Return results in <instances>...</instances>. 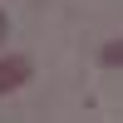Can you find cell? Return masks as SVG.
Instances as JSON below:
<instances>
[{
  "label": "cell",
  "instance_id": "obj_2",
  "mask_svg": "<svg viewBox=\"0 0 123 123\" xmlns=\"http://www.w3.org/2000/svg\"><path fill=\"white\" fill-rule=\"evenodd\" d=\"M98 64H104V69H123V39H113V44L98 49Z\"/></svg>",
  "mask_w": 123,
  "mask_h": 123
},
{
  "label": "cell",
  "instance_id": "obj_1",
  "mask_svg": "<svg viewBox=\"0 0 123 123\" xmlns=\"http://www.w3.org/2000/svg\"><path fill=\"white\" fill-rule=\"evenodd\" d=\"M30 74H35V64H30L25 54H5V59H0V98L15 94V89H25Z\"/></svg>",
  "mask_w": 123,
  "mask_h": 123
},
{
  "label": "cell",
  "instance_id": "obj_3",
  "mask_svg": "<svg viewBox=\"0 0 123 123\" xmlns=\"http://www.w3.org/2000/svg\"><path fill=\"white\" fill-rule=\"evenodd\" d=\"M5 35H10V20H5V10H0V44H5Z\"/></svg>",
  "mask_w": 123,
  "mask_h": 123
}]
</instances>
